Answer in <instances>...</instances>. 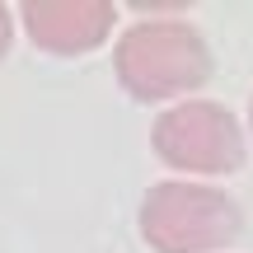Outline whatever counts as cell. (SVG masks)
Instances as JSON below:
<instances>
[{
  "instance_id": "6",
  "label": "cell",
  "mask_w": 253,
  "mask_h": 253,
  "mask_svg": "<svg viewBox=\"0 0 253 253\" xmlns=\"http://www.w3.org/2000/svg\"><path fill=\"white\" fill-rule=\"evenodd\" d=\"M249 126H253V103H249Z\"/></svg>"
},
{
  "instance_id": "1",
  "label": "cell",
  "mask_w": 253,
  "mask_h": 253,
  "mask_svg": "<svg viewBox=\"0 0 253 253\" xmlns=\"http://www.w3.org/2000/svg\"><path fill=\"white\" fill-rule=\"evenodd\" d=\"M113 71L131 99L160 103L173 94L202 89L211 80V47L183 19H150V24H136L118 38Z\"/></svg>"
},
{
  "instance_id": "3",
  "label": "cell",
  "mask_w": 253,
  "mask_h": 253,
  "mask_svg": "<svg viewBox=\"0 0 253 253\" xmlns=\"http://www.w3.org/2000/svg\"><path fill=\"white\" fill-rule=\"evenodd\" d=\"M150 145L164 164L188 173H235L244 164V126L225 103L188 99L160 113L150 126Z\"/></svg>"
},
{
  "instance_id": "2",
  "label": "cell",
  "mask_w": 253,
  "mask_h": 253,
  "mask_svg": "<svg viewBox=\"0 0 253 253\" xmlns=\"http://www.w3.org/2000/svg\"><path fill=\"white\" fill-rule=\"evenodd\" d=\"M239 216L235 197L207 183H155L141 202V235L155 253H211L235 244Z\"/></svg>"
},
{
  "instance_id": "4",
  "label": "cell",
  "mask_w": 253,
  "mask_h": 253,
  "mask_svg": "<svg viewBox=\"0 0 253 253\" xmlns=\"http://www.w3.org/2000/svg\"><path fill=\"white\" fill-rule=\"evenodd\" d=\"M19 14L28 38L52 56L94 52L118 24V9L108 0H24Z\"/></svg>"
},
{
  "instance_id": "5",
  "label": "cell",
  "mask_w": 253,
  "mask_h": 253,
  "mask_svg": "<svg viewBox=\"0 0 253 253\" xmlns=\"http://www.w3.org/2000/svg\"><path fill=\"white\" fill-rule=\"evenodd\" d=\"M9 42H14V14H9V9L0 5V56L9 52Z\"/></svg>"
}]
</instances>
